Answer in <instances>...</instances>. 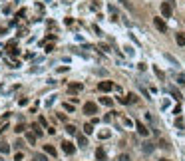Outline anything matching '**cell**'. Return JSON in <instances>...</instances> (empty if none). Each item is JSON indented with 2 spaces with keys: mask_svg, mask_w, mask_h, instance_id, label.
Masks as SVG:
<instances>
[{
  "mask_svg": "<svg viewBox=\"0 0 185 161\" xmlns=\"http://www.w3.org/2000/svg\"><path fill=\"white\" fill-rule=\"evenodd\" d=\"M82 111H84L86 115H94V114H98V106H96L94 101H86L84 107H82Z\"/></svg>",
  "mask_w": 185,
  "mask_h": 161,
  "instance_id": "1",
  "label": "cell"
},
{
  "mask_svg": "<svg viewBox=\"0 0 185 161\" xmlns=\"http://www.w3.org/2000/svg\"><path fill=\"white\" fill-rule=\"evenodd\" d=\"M161 14H163V18H171L173 8H171L169 2H161Z\"/></svg>",
  "mask_w": 185,
  "mask_h": 161,
  "instance_id": "2",
  "label": "cell"
},
{
  "mask_svg": "<svg viewBox=\"0 0 185 161\" xmlns=\"http://www.w3.org/2000/svg\"><path fill=\"white\" fill-rule=\"evenodd\" d=\"M98 90H99V92H112V90H113V82H107V80L99 82V84H98Z\"/></svg>",
  "mask_w": 185,
  "mask_h": 161,
  "instance_id": "3",
  "label": "cell"
},
{
  "mask_svg": "<svg viewBox=\"0 0 185 161\" xmlns=\"http://www.w3.org/2000/svg\"><path fill=\"white\" fill-rule=\"evenodd\" d=\"M62 149H64V153L66 155H74L76 153V147H74V143H70V141H64V143H62Z\"/></svg>",
  "mask_w": 185,
  "mask_h": 161,
  "instance_id": "4",
  "label": "cell"
},
{
  "mask_svg": "<svg viewBox=\"0 0 185 161\" xmlns=\"http://www.w3.org/2000/svg\"><path fill=\"white\" fill-rule=\"evenodd\" d=\"M82 84H78V82H72V84H70V86H68V92H70V94H78V92H82Z\"/></svg>",
  "mask_w": 185,
  "mask_h": 161,
  "instance_id": "5",
  "label": "cell"
},
{
  "mask_svg": "<svg viewBox=\"0 0 185 161\" xmlns=\"http://www.w3.org/2000/svg\"><path fill=\"white\" fill-rule=\"evenodd\" d=\"M153 24H155V28H157L159 32H167V26H165V22L161 20V18H153Z\"/></svg>",
  "mask_w": 185,
  "mask_h": 161,
  "instance_id": "6",
  "label": "cell"
},
{
  "mask_svg": "<svg viewBox=\"0 0 185 161\" xmlns=\"http://www.w3.org/2000/svg\"><path fill=\"white\" fill-rule=\"evenodd\" d=\"M135 127H137L139 135H143V137H147V135H149V129H147L146 125H143V123H141V121H137V123H135Z\"/></svg>",
  "mask_w": 185,
  "mask_h": 161,
  "instance_id": "7",
  "label": "cell"
},
{
  "mask_svg": "<svg viewBox=\"0 0 185 161\" xmlns=\"http://www.w3.org/2000/svg\"><path fill=\"white\" fill-rule=\"evenodd\" d=\"M6 50H8V54H10V56H18V46H16V42H10V44H8L6 46Z\"/></svg>",
  "mask_w": 185,
  "mask_h": 161,
  "instance_id": "8",
  "label": "cell"
},
{
  "mask_svg": "<svg viewBox=\"0 0 185 161\" xmlns=\"http://www.w3.org/2000/svg\"><path fill=\"white\" fill-rule=\"evenodd\" d=\"M137 101V95L135 94H127L126 98H121V103H135Z\"/></svg>",
  "mask_w": 185,
  "mask_h": 161,
  "instance_id": "9",
  "label": "cell"
},
{
  "mask_svg": "<svg viewBox=\"0 0 185 161\" xmlns=\"http://www.w3.org/2000/svg\"><path fill=\"white\" fill-rule=\"evenodd\" d=\"M141 149H143V153H151L153 149H155V145H153V143H149V141H147V143H143V145H141Z\"/></svg>",
  "mask_w": 185,
  "mask_h": 161,
  "instance_id": "10",
  "label": "cell"
},
{
  "mask_svg": "<svg viewBox=\"0 0 185 161\" xmlns=\"http://www.w3.org/2000/svg\"><path fill=\"white\" fill-rule=\"evenodd\" d=\"M44 151H46L50 157H56V155H58V153H56V149H54L52 145H44Z\"/></svg>",
  "mask_w": 185,
  "mask_h": 161,
  "instance_id": "11",
  "label": "cell"
},
{
  "mask_svg": "<svg viewBox=\"0 0 185 161\" xmlns=\"http://www.w3.org/2000/svg\"><path fill=\"white\" fill-rule=\"evenodd\" d=\"M78 145L80 147H86L88 145V137L86 135H78Z\"/></svg>",
  "mask_w": 185,
  "mask_h": 161,
  "instance_id": "12",
  "label": "cell"
},
{
  "mask_svg": "<svg viewBox=\"0 0 185 161\" xmlns=\"http://www.w3.org/2000/svg\"><path fill=\"white\" fill-rule=\"evenodd\" d=\"M96 157H98L99 161H104V159H106V151H104L102 147H98V149H96Z\"/></svg>",
  "mask_w": 185,
  "mask_h": 161,
  "instance_id": "13",
  "label": "cell"
},
{
  "mask_svg": "<svg viewBox=\"0 0 185 161\" xmlns=\"http://www.w3.org/2000/svg\"><path fill=\"white\" fill-rule=\"evenodd\" d=\"M84 133H86V135L94 133V123H86V125H84Z\"/></svg>",
  "mask_w": 185,
  "mask_h": 161,
  "instance_id": "14",
  "label": "cell"
},
{
  "mask_svg": "<svg viewBox=\"0 0 185 161\" xmlns=\"http://www.w3.org/2000/svg\"><path fill=\"white\" fill-rule=\"evenodd\" d=\"M175 40H177L179 46H185V34H177V36H175Z\"/></svg>",
  "mask_w": 185,
  "mask_h": 161,
  "instance_id": "15",
  "label": "cell"
},
{
  "mask_svg": "<svg viewBox=\"0 0 185 161\" xmlns=\"http://www.w3.org/2000/svg\"><path fill=\"white\" fill-rule=\"evenodd\" d=\"M8 151H10V145L2 141V143H0V153H8Z\"/></svg>",
  "mask_w": 185,
  "mask_h": 161,
  "instance_id": "16",
  "label": "cell"
},
{
  "mask_svg": "<svg viewBox=\"0 0 185 161\" xmlns=\"http://www.w3.org/2000/svg\"><path fill=\"white\" fill-rule=\"evenodd\" d=\"M99 101H102L104 106H107V107H110V106L113 103V101H112V98H99Z\"/></svg>",
  "mask_w": 185,
  "mask_h": 161,
  "instance_id": "17",
  "label": "cell"
},
{
  "mask_svg": "<svg viewBox=\"0 0 185 161\" xmlns=\"http://www.w3.org/2000/svg\"><path fill=\"white\" fill-rule=\"evenodd\" d=\"M26 139H28V143H32V145H34V143H36V133H28Z\"/></svg>",
  "mask_w": 185,
  "mask_h": 161,
  "instance_id": "18",
  "label": "cell"
},
{
  "mask_svg": "<svg viewBox=\"0 0 185 161\" xmlns=\"http://www.w3.org/2000/svg\"><path fill=\"white\" fill-rule=\"evenodd\" d=\"M169 92H171V95H173V98H175V100H181V94H179V92H177V90H175V87H171Z\"/></svg>",
  "mask_w": 185,
  "mask_h": 161,
  "instance_id": "19",
  "label": "cell"
},
{
  "mask_svg": "<svg viewBox=\"0 0 185 161\" xmlns=\"http://www.w3.org/2000/svg\"><path fill=\"white\" fill-rule=\"evenodd\" d=\"M66 131L70 135H76V125H66Z\"/></svg>",
  "mask_w": 185,
  "mask_h": 161,
  "instance_id": "20",
  "label": "cell"
},
{
  "mask_svg": "<svg viewBox=\"0 0 185 161\" xmlns=\"http://www.w3.org/2000/svg\"><path fill=\"white\" fill-rule=\"evenodd\" d=\"M118 161H132V159H129V155L121 153V155H119V157H118Z\"/></svg>",
  "mask_w": 185,
  "mask_h": 161,
  "instance_id": "21",
  "label": "cell"
},
{
  "mask_svg": "<svg viewBox=\"0 0 185 161\" xmlns=\"http://www.w3.org/2000/svg\"><path fill=\"white\" fill-rule=\"evenodd\" d=\"M14 131H16V133H22V131H26V127L20 123V125H16V129H14Z\"/></svg>",
  "mask_w": 185,
  "mask_h": 161,
  "instance_id": "22",
  "label": "cell"
},
{
  "mask_svg": "<svg viewBox=\"0 0 185 161\" xmlns=\"http://www.w3.org/2000/svg\"><path fill=\"white\" fill-rule=\"evenodd\" d=\"M32 129H34V133H36V135H42V129H40V125H32Z\"/></svg>",
  "mask_w": 185,
  "mask_h": 161,
  "instance_id": "23",
  "label": "cell"
},
{
  "mask_svg": "<svg viewBox=\"0 0 185 161\" xmlns=\"http://www.w3.org/2000/svg\"><path fill=\"white\" fill-rule=\"evenodd\" d=\"M155 74H157V78H159V80H163V72H161L159 68H155Z\"/></svg>",
  "mask_w": 185,
  "mask_h": 161,
  "instance_id": "24",
  "label": "cell"
},
{
  "mask_svg": "<svg viewBox=\"0 0 185 161\" xmlns=\"http://www.w3.org/2000/svg\"><path fill=\"white\" fill-rule=\"evenodd\" d=\"M99 137H104V139H106V137H110V131H102V133H99Z\"/></svg>",
  "mask_w": 185,
  "mask_h": 161,
  "instance_id": "25",
  "label": "cell"
},
{
  "mask_svg": "<svg viewBox=\"0 0 185 161\" xmlns=\"http://www.w3.org/2000/svg\"><path fill=\"white\" fill-rule=\"evenodd\" d=\"M119 2H121V4H126V6H127V0H119Z\"/></svg>",
  "mask_w": 185,
  "mask_h": 161,
  "instance_id": "26",
  "label": "cell"
},
{
  "mask_svg": "<svg viewBox=\"0 0 185 161\" xmlns=\"http://www.w3.org/2000/svg\"><path fill=\"white\" fill-rule=\"evenodd\" d=\"M161 161H169V159H161Z\"/></svg>",
  "mask_w": 185,
  "mask_h": 161,
  "instance_id": "27",
  "label": "cell"
},
{
  "mask_svg": "<svg viewBox=\"0 0 185 161\" xmlns=\"http://www.w3.org/2000/svg\"><path fill=\"white\" fill-rule=\"evenodd\" d=\"M0 161H2V157H0Z\"/></svg>",
  "mask_w": 185,
  "mask_h": 161,
  "instance_id": "28",
  "label": "cell"
}]
</instances>
